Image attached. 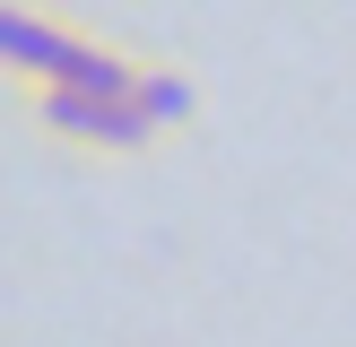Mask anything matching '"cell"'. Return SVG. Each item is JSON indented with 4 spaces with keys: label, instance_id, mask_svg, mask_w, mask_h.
Wrapping results in <instances>:
<instances>
[{
    "label": "cell",
    "instance_id": "3",
    "mask_svg": "<svg viewBox=\"0 0 356 347\" xmlns=\"http://www.w3.org/2000/svg\"><path fill=\"white\" fill-rule=\"evenodd\" d=\"M131 104L148 113L156 148H165V139H191V121H200V78H191L183 61H139V87H131Z\"/></svg>",
    "mask_w": 356,
    "mask_h": 347
},
{
    "label": "cell",
    "instance_id": "1",
    "mask_svg": "<svg viewBox=\"0 0 356 347\" xmlns=\"http://www.w3.org/2000/svg\"><path fill=\"white\" fill-rule=\"evenodd\" d=\"M0 61L17 87H96V96H131L148 52H122L87 17L44 9V0H9L0 9Z\"/></svg>",
    "mask_w": 356,
    "mask_h": 347
},
{
    "label": "cell",
    "instance_id": "2",
    "mask_svg": "<svg viewBox=\"0 0 356 347\" xmlns=\"http://www.w3.org/2000/svg\"><path fill=\"white\" fill-rule=\"evenodd\" d=\"M17 104L35 113V130H52L79 156H148L156 130L131 96H96V87H17Z\"/></svg>",
    "mask_w": 356,
    "mask_h": 347
}]
</instances>
